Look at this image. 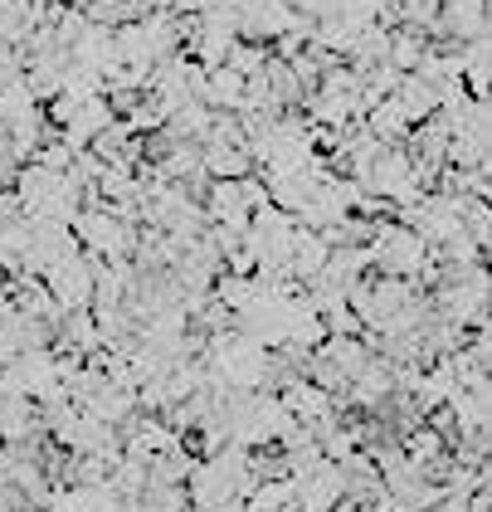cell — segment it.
<instances>
[{
  "instance_id": "cell-1",
  "label": "cell",
  "mask_w": 492,
  "mask_h": 512,
  "mask_svg": "<svg viewBox=\"0 0 492 512\" xmlns=\"http://www.w3.org/2000/svg\"><path fill=\"white\" fill-rule=\"evenodd\" d=\"M200 166L210 181H239L254 171V152L234 147V142H200Z\"/></svg>"
},
{
  "instance_id": "cell-2",
  "label": "cell",
  "mask_w": 492,
  "mask_h": 512,
  "mask_svg": "<svg viewBox=\"0 0 492 512\" xmlns=\"http://www.w3.org/2000/svg\"><path fill=\"white\" fill-rule=\"evenodd\" d=\"M268 54H273V49H268V44H259V40H234V44H229V59H225V64L234 69V74L254 79V74H264Z\"/></svg>"
},
{
  "instance_id": "cell-3",
  "label": "cell",
  "mask_w": 492,
  "mask_h": 512,
  "mask_svg": "<svg viewBox=\"0 0 492 512\" xmlns=\"http://www.w3.org/2000/svg\"><path fill=\"white\" fill-rule=\"evenodd\" d=\"M20 152H15V137H10V127L0 122V186L5 191H15V176H20Z\"/></svg>"
}]
</instances>
